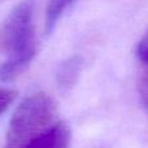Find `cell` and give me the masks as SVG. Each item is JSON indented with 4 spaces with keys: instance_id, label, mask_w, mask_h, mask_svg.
<instances>
[{
    "instance_id": "6da1fadb",
    "label": "cell",
    "mask_w": 148,
    "mask_h": 148,
    "mask_svg": "<svg viewBox=\"0 0 148 148\" xmlns=\"http://www.w3.org/2000/svg\"><path fill=\"white\" fill-rule=\"evenodd\" d=\"M56 114L48 97L27 96L10 120L4 148H69L70 129Z\"/></svg>"
},
{
    "instance_id": "7a4b0ae2",
    "label": "cell",
    "mask_w": 148,
    "mask_h": 148,
    "mask_svg": "<svg viewBox=\"0 0 148 148\" xmlns=\"http://www.w3.org/2000/svg\"><path fill=\"white\" fill-rule=\"evenodd\" d=\"M34 12L33 1H22L13 8L0 26V52L8 56L0 66L1 81H12L29 66L35 56Z\"/></svg>"
},
{
    "instance_id": "3957f363",
    "label": "cell",
    "mask_w": 148,
    "mask_h": 148,
    "mask_svg": "<svg viewBox=\"0 0 148 148\" xmlns=\"http://www.w3.org/2000/svg\"><path fill=\"white\" fill-rule=\"evenodd\" d=\"M82 68V59L79 56H72L61 62L56 72V81L61 88H70L75 83Z\"/></svg>"
},
{
    "instance_id": "277c9868",
    "label": "cell",
    "mask_w": 148,
    "mask_h": 148,
    "mask_svg": "<svg viewBox=\"0 0 148 148\" xmlns=\"http://www.w3.org/2000/svg\"><path fill=\"white\" fill-rule=\"evenodd\" d=\"M75 0H48L46 8V17H44V27L46 33L49 34L56 27L57 21L61 18L64 12L72 5Z\"/></svg>"
},
{
    "instance_id": "5b68a950",
    "label": "cell",
    "mask_w": 148,
    "mask_h": 148,
    "mask_svg": "<svg viewBox=\"0 0 148 148\" xmlns=\"http://www.w3.org/2000/svg\"><path fill=\"white\" fill-rule=\"evenodd\" d=\"M138 91L140 96L142 104L148 112V68L140 66L138 77Z\"/></svg>"
},
{
    "instance_id": "8992f818",
    "label": "cell",
    "mask_w": 148,
    "mask_h": 148,
    "mask_svg": "<svg viewBox=\"0 0 148 148\" xmlns=\"http://www.w3.org/2000/svg\"><path fill=\"white\" fill-rule=\"evenodd\" d=\"M136 57L140 66L148 68V31L139 40L138 47H136Z\"/></svg>"
},
{
    "instance_id": "52a82bcc",
    "label": "cell",
    "mask_w": 148,
    "mask_h": 148,
    "mask_svg": "<svg viewBox=\"0 0 148 148\" xmlns=\"http://www.w3.org/2000/svg\"><path fill=\"white\" fill-rule=\"evenodd\" d=\"M16 97V91L8 88H0V114L13 103Z\"/></svg>"
}]
</instances>
